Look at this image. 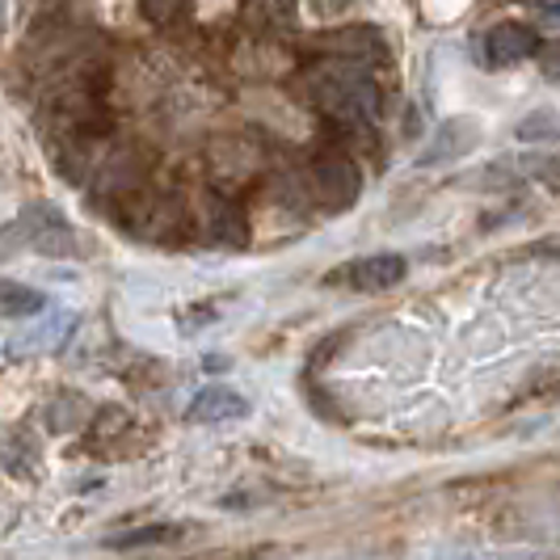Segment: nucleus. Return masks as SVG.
Returning a JSON list of instances; mask_svg holds the SVG:
<instances>
[{"label": "nucleus", "instance_id": "f03ea898", "mask_svg": "<svg viewBox=\"0 0 560 560\" xmlns=\"http://www.w3.org/2000/svg\"><path fill=\"white\" fill-rule=\"evenodd\" d=\"M359 168L350 165L346 156H320L316 168H312V190L320 195V202L329 207V211H346L354 195H359Z\"/></svg>", "mask_w": 560, "mask_h": 560}, {"label": "nucleus", "instance_id": "6e6552de", "mask_svg": "<svg viewBox=\"0 0 560 560\" xmlns=\"http://www.w3.org/2000/svg\"><path fill=\"white\" fill-rule=\"evenodd\" d=\"M182 4H186V0H140V9H143V18H148V22H168Z\"/></svg>", "mask_w": 560, "mask_h": 560}, {"label": "nucleus", "instance_id": "423d86ee", "mask_svg": "<svg viewBox=\"0 0 560 560\" xmlns=\"http://www.w3.org/2000/svg\"><path fill=\"white\" fill-rule=\"evenodd\" d=\"M249 418V400L232 388H202L190 405V421H241Z\"/></svg>", "mask_w": 560, "mask_h": 560}, {"label": "nucleus", "instance_id": "20e7f679", "mask_svg": "<svg viewBox=\"0 0 560 560\" xmlns=\"http://www.w3.org/2000/svg\"><path fill=\"white\" fill-rule=\"evenodd\" d=\"M405 257L400 253H375V257H359V261H350V270H346V279L354 282L359 291H388L396 282L405 279Z\"/></svg>", "mask_w": 560, "mask_h": 560}, {"label": "nucleus", "instance_id": "39448f33", "mask_svg": "<svg viewBox=\"0 0 560 560\" xmlns=\"http://www.w3.org/2000/svg\"><path fill=\"white\" fill-rule=\"evenodd\" d=\"M485 51L493 63H518L535 51V30L523 22H502L485 34Z\"/></svg>", "mask_w": 560, "mask_h": 560}, {"label": "nucleus", "instance_id": "7ed1b4c3", "mask_svg": "<svg viewBox=\"0 0 560 560\" xmlns=\"http://www.w3.org/2000/svg\"><path fill=\"white\" fill-rule=\"evenodd\" d=\"M480 143V127L472 118H451L439 127V136L430 140L425 148V156H421V165H443V161H459L464 152H472Z\"/></svg>", "mask_w": 560, "mask_h": 560}, {"label": "nucleus", "instance_id": "f257e3e1", "mask_svg": "<svg viewBox=\"0 0 560 560\" xmlns=\"http://www.w3.org/2000/svg\"><path fill=\"white\" fill-rule=\"evenodd\" d=\"M4 236H13V241H0V253L18 249V245H30V249L47 253V257H68V253H77L72 228H68V220H63L59 211H51V207H30L18 224L4 228Z\"/></svg>", "mask_w": 560, "mask_h": 560}, {"label": "nucleus", "instance_id": "0eeeda50", "mask_svg": "<svg viewBox=\"0 0 560 560\" xmlns=\"http://www.w3.org/2000/svg\"><path fill=\"white\" fill-rule=\"evenodd\" d=\"M43 308V295L26 287V282H13V279H0V316H34Z\"/></svg>", "mask_w": 560, "mask_h": 560}]
</instances>
